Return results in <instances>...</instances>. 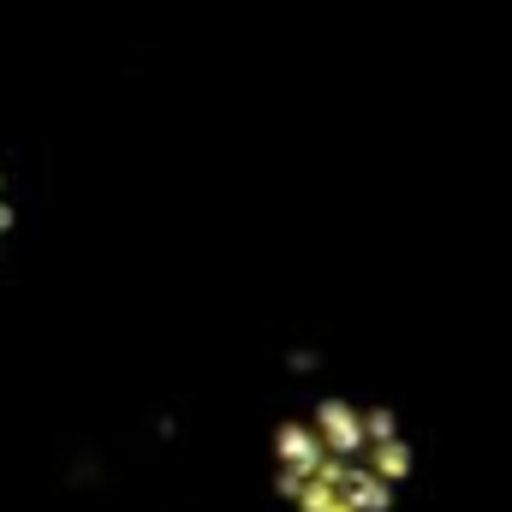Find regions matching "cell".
Segmentation results:
<instances>
[{
	"label": "cell",
	"mask_w": 512,
	"mask_h": 512,
	"mask_svg": "<svg viewBox=\"0 0 512 512\" xmlns=\"http://www.w3.org/2000/svg\"><path fill=\"white\" fill-rule=\"evenodd\" d=\"M280 477L304 512H382L405 477V441L376 411L322 405L280 441Z\"/></svg>",
	"instance_id": "1"
},
{
	"label": "cell",
	"mask_w": 512,
	"mask_h": 512,
	"mask_svg": "<svg viewBox=\"0 0 512 512\" xmlns=\"http://www.w3.org/2000/svg\"><path fill=\"white\" fill-rule=\"evenodd\" d=\"M0 221H6V215H0Z\"/></svg>",
	"instance_id": "2"
}]
</instances>
